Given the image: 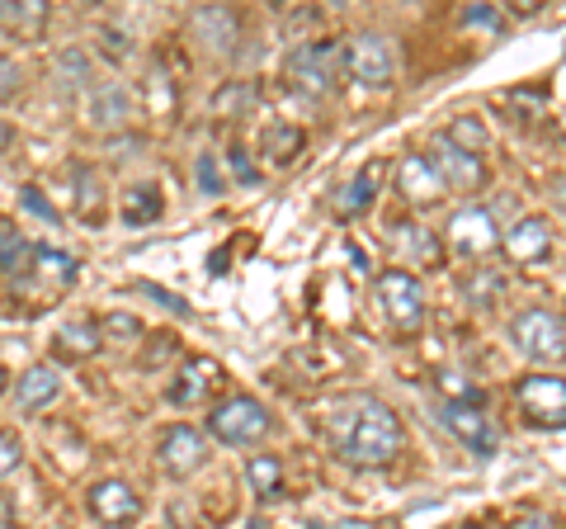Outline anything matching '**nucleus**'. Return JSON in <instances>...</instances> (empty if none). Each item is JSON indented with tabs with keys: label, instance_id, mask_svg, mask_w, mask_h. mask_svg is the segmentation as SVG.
<instances>
[{
	"label": "nucleus",
	"instance_id": "nucleus-22",
	"mask_svg": "<svg viewBox=\"0 0 566 529\" xmlns=\"http://www.w3.org/2000/svg\"><path fill=\"white\" fill-rule=\"evenodd\" d=\"M245 483H251V491L260 501H274L283 491V458H274V454L245 458Z\"/></svg>",
	"mask_w": 566,
	"mask_h": 529
},
{
	"label": "nucleus",
	"instance_id": "nucleus-34",
	"mask_svg": "<svg viewBox=\"0 0 566 529\" xmlns=\"http://www.w3.org/2000/svg\"><path fill=\"white\" fill-rule=\"evenodd\" d=\"M20 464H24V445H20V435L0 431V478H6V473H14Z\"/></svg>",
	"mask_w": 566,
	"mask_h": 529
},
{
	"label": "nucleus",
	"instance_id": "nucleus-5",
	"mask_svg": "<svg viewBox=\"0 0 566 529\" xmlns=\"http://www.w3.org/2000/svg\"><path fill=\"white\" fill-rule=\"evenodd\" d=\"M289 76L297 91L307 95H331L335 91V76H340V48L331 39H312L303 48L289 52Z\"/></svg>",
	"mask_w": 566,
	"mask_h": 529
},
{
	"label": "nucleus",
	"instance_id": "nucleus-1",
	"mask_svg": "<svg viewBox=\"0 0 566 529\" xmlns=\"http://www.w3.org/2000/svg\"><path fill=\"white\" fill-rule=\"evenodd\" d=\"M340 454L349 458L354 468H387L401 454V421H397V412L387 407V402H378V397H364L359 407H354V421H349V435H345Z\"/></svg>",
	"mask_w": 566,
	"mask_h": 529
},
{
	"label": "nucleus",
	"instance_id": "nucleus-10",
	"mask_svg": "<svg viewBox=\"0 0 566 529\" xmlns=\"http://www.w3.org/2000/svg\"><path fill=\"white\" fill-rule=\"evenodd\" d=\"M430 166L439 170V180H444V189H463V194H476L486 185V166H482V156H472L463 147H453L444 133L434 137V156H430Z\"/></svg>",
	"mask_w": 566,
	"mask_h": 529
},
{
	"label": "nucleus",
	"instance_id": "nucleus-12",
	"mask_svg": "<svg viewBox=\"0 0 566 529\" xmlns=\"http://www.w3.org/2000/svg\"><path fill=\"white\" fill-rule=\"evenodd\" d=\"M218 383H222V364L208 360V355H193V360H185V369H180V374H175V383L166 387V397H170V407H199V402H203Z\"/></svg>",
	"mask_w": 566,
	"mask_h": 529
},
{
	"label": "nucleus",
	"instance_id": "nucleus-28",
	"mask_svg": "<svg viewBox=\"0 0 566 529\" xmlns=\"http://www.w3.org/2000/svg\"><path fill=\"white\" fill-rule=\"evenodd\" d=\"M444 137H449L453 147H463V152H472V156H476V152L486 147V123L476 118V114H463V118H453V123H449Z\"/></svg>",
	"mask_w": 566,
	"mask_h": 529
},
{
	"label": "nucleus",
	"instance_id": "nucleus-17",
	"mask_svg": "<svg viewBox=\"0 0 566 529\" xmlns=\"http://www.w3.org/2000/svg\"><path fill=\"white\" fill-rule=\"evenodd\" d=\"M62 393V374L57 364H33L20 374V383H14V402H20V412H43L48 402H57Z\"/></svg>",
	"mask_w": 566,
	"mask_h": 529
},
{
	"label": "nucleus",
	"instance_id": "nucleus-41",
	"mask_svg": "<svg viewBox=\"0 0 566 529\" xmlns=\"http://www.w3.org/2000/svg\"><path fill=\"white\" fill-rule=\"evenodd\" d=\"M463 20H468V24H495V14H491V10H468Z\"/></svg>",
	"mask_w": 566,
	"mask_h": 529
},
{
	"label": "nucleus",
	"instance_id": "nucleus-20",
	"mask_svg": "<svg viewBox=\"0 0 566 529\" xmlns=\"http://www.w3.org/2000/svg\"><path fill=\"white\" fill-rule=\"evenodd\" d=\"M52 345H57L66 360H85V355H95V350H104V341H99V322H95V317H71V322H62V326H57V336H52Z\"/></svg>",
	"mask_w": 566,
	"mask_h": 529
},
{
	"label": "nucleus",
	"instance_id": "nucleus-16",
	"mask_svg": "<svg viewBox=\"0 0 566 529\" xmlns=\"http://www.w3.org/2000/svg\"><path fill=\"white\" fill-rule=\"evenodd\" d=\"M85 114H91V123H95V128H104V133L123 128V123L133 118V95H128V85H118V81L95 85L91 100H85Z\"/></svg>",
	"mask_w": 566,
	"mask_h": 529
},
{
	"label": "nucleus",
	"instance_id": "nucleus-11",
	"mask_svg": "<svg viewBox=\"0 0 566 529\" xmlns=\"http://www.w3.org/2000/svg\"><path fill=\"white\" fill-rule=\"evenodd\" d=\"M501 246H505V256L515 260V264L534 270V264H543L547 256H553V222H547L543 214H528V218H520L501 237Z\"/></svg>",
	"mask_w": 566,
	"mask_h": 529
},
{
	"label": "nucleus",
	"instance_id": "nucleus-40",
	"mask_svg": "<svg viewBox=\"0 0 566 529\" xmlns=\"http://www.w3.org/2000/svg\"><path fill=\"white\" fill-rule=\"evenodd\" d=\"M520 529H557V520H553V516H528Z\"/></svg>",
	"mask_w": 566,
	"mask_h": 529
},
{
	"label": "nucleus",
	"instance_id": "nucleus-21",
	"mask_svg": "<svg viewBox=\"0 0 566 529\" xmlns=\"http://www.w3.org/2000/svg\"><path fill=\"white\" fill-rule=\"evenodd\" d=\"M48 0H0V29L10 33H43Z\"/></svg>",
	"mask_w": 566,
	"mask_h": 529
},
{
	"label": "nucleus",
	"instance_id": "nucleus-32",
	"mask_svg": "<svg viewBox=\"0 0 566 529\" xmlns=\"http://www.w3.org/2000/svg\"><path fill=\"white\" fill-rule=\"evenodd\" d=\"M175 355H180V341H175L170 331H161V336H151V350H142V369H161Z\"/></svg>",
	"mask_w": 566,
	"mask_h": 529
},
{
	"label": "nucleus",
	"instance_id": "nucleus-15",
	"mask_svg": "<svg viewBox=\"0 0 566 529\" xmlns=\"http://www.w3.org/2000/svg\"><path fill=\"white\" fill-rule=\"evenodd\" d=\"M439 416H444V431L463 439L468 449H476V454H491V449H495V435H491V426H486L482 407H468V402H444V407H439Z\"/></svg>",
	"mask_w": 566,
	"mask_h": 529
},
{
	"label": "nucleus",
	"instance_id": "nucleus-6",
	"mask_svg": "<svg viewBox=\"0 0 566 529\" xmlns=\"http://www.w3.org/2000/svg\"><path fill=\"white\" fill-rule=\"evenodd\" d=\"M378 303L387 312V322H392L397 331H420L424 322V293H420V279L411 270H387L378 274Z\"/></svg>",
	"mask_w": 566,
	"mask_h": 529
},
{
	"label": "nucleus",
	"instance_id": "nucleus-18",
	"mask_svg": "<svg viewBox=\"0 0 566 529\" xmlns=\"http://www.w3.org/2000/svg\"><path fill=\"white\" fill-rule=\"evenodd\" d=\"M193 29H199V39L212 48V52H232L237 39H241V20L227 6H199L193 10Z\"/></svg>",
	"mask_w": 566,
	"mask_h": 529
},
{
	"label": "nucleus",
	"instance_id": "nucleus-37",
	"mask_svg": "<svg viewBox=\"0 0 566 529\" xmlns=\"http://www.w3.org/2000/svg\"><path fill=\"white\" fill-rule=\"evenodd\" d=\"M20 199H24L29 214H39V218H48V222H57V208L43 199V189H39V185H24V189H20Z\"/></svg>",
	"mask_w": 566,
	"mask_h": 529
},
{
	"label": "nucleus",
	"instance_id": "nucleus-29",
	"mask_svg": "<svg viewBox=\"0 0 566 529\" xmlns=\"http://www.w3.org/2000/svg\"><path fill=\"white\" fill-rule=\"evenodd\" d=\"M99 341L104 345H137L142 341V322L133 312H109L99 322Z\"/></svg>",
	"mask_w": 566,
	"mask_h": 529
},
{
	"label": "nucleus",
	"instance_id": "nucleus-26",
	"mask_svg": "<svg viewBox=\"0 0 566 529\" xmlns=\"http://www.w3.org/2000/svg\"><path fill=\"white\" fill-rule=\"evenodd\" d=\"M85 85H91V62H85L81 48H66L57 58V91L76 95V91H85Z\"/></svg>",
	"mask_w": 566,
	"mask_h": 529
},
{
	"label": "nucleus",
	"instance_id": "nucleus-42",
	"mask_svg": "<svg viewBox=\"0 0 566 529\" xmlns=\"http://www.w3.org/2000/svg\"><path fill=\"white\" fill-rule=\"evenodd\" d=\"M10 147H14V128H10L6 118H0V152H10Z\"/></svg>",
	"mask_w": 566,
	"mask_h": 529
},
{
	"label": "nucleus",
	"instance_id": "nucleus-19",
	"mask_svg": "<svg viewBox=\"0 0 566 529\" xmlns=\"http://www.w3.org/2000/svg\"><path fill=\"white\" fill-rule=\"evenodd\" d=\"M374 194H378V170L368 166L364 175H354V180H345L340 189H335V199H331V214L340 218V222L359 218V214H368V208H374Z\"/></svg>",
	"mask_w": 566,
	"mask_h": 529
},
{
	"label": "nucleus",
	"instance_id": "nucleus-14",
	"mask_svg": "<svg viewBox=\"0 0 566 529\" xmlns=\"http://www.w3.org/2000/svg\"><path fill=\"white\" fill-rule=\"evenodd\" d=\"M397 189H401L416 208L444 199V180H439V170L430 166V156H401V166H397Z\"/></svg>",
	"mask_w": 566,
	"mask_h": 529
},
{
	"label": "nucleus",
	"instance_id": "nucleus-24",
	"mask_svg": "<svg viewBox=\"0 0 566 529\" xmlns=\"http://www.w3.org/2000/svg\"><path fill=\"white\" fill-rule=\"evenodd\" d=\"M297 152H303V128H293V123H274V128H264V156H270L274 166H289Z\"/></svg>",
	"mask_w": 566,
	"mask_h": 529
},
{
	"label": "nucleus",
	"instance_id": "nucleus-33",
	"mask_svg": "<svg viewBox=\"0 0 566 529\" xmlns=\"http://www.w3.org/2000/svg\"><path fill=\"white\" fill-rule=\"evenodd\" d=\"M193 180H199V189L203 194H222L227 189V180H222V170H218V156H199V162H193Z\"/></svg>",
	"mask_w": 566,
	"mask_h": 529
},
{
	"label": "nucleus",
	"instance_id": "nucleus-23",
	"mask_svg": "<svg viewBox=\"0 0 566 529\" xmlns=\"http://www.w3.org/2000/svg\"><path fill=\"white\" fill-rule=\"evenodd\" d=\"M156 218H161V189H156V185L128 189V199H123V222H128V227H147Z\"/></svg>",
	"mask_w": 566,
	"mask_h": 529
},
{
	"label": "nucleus",
	"instance_id": "nucleus-46",
	"mask_svg": "<svg viewBox=\"0 0 566 529\" xmlns=\"http://www.w3.org/2000/svg\"><path fill=\"white\" fill-rule=\"evenodd\" d=\"M463 529H491V525H463Z\"/></svg>",
	"mask_w": 566,
	"mask_h": 529
},
{
	"label": "nucleus",
	"instance_id": "nucleus-35",
	"mask_svg": "<svg viewBox=\"0 0 566 529\" xmlns=\"http://www.w3.org/2000/svg\"><path fill=\"white\" fill-rule=\"evenodd\" d=\"M20 85H24V72H20V62H14V58H0V104L20 95Z\"/></svg>",
	"mask_w": 566,
	"mask_h": 529
},
{
	"label": "nucleus",
	"instance_id": "nucleus-9",
	"mask_svg": "<svg viewBox=\"0 0 566 529\" xmlns=\"http://www.w3.org/2000/svg\"><path fill=\"white\" fill-rule=\"evenodd\" d=\"M345 66L354 81L364 85H387L397 72V58H392V43L382 39V33H354L345 43Z\"/></svg>",
	"mask_w": 566,
	"mask_h": 529
},
{
	"label": "nucleus",
	"instance_id": "nucleus-7",
	"mask_svg": "<svg viewBox=\"0 0 566 529\" xmlns=\"http://www.w3.org/2000/svg\"><path fill=\"white\" fill-rule=\"evenodd\" d=\"M444 232H449V246L463 260H482V256H491L495 246H501V227H495L491 208H482V204H463L449 218Z\"/></svg>",
	"mask_w": 566,
	"mask_h": 529
},
{
	"label": "nucleus",
	"instance_id": "nucleus-3",
	"mask_svg": "<svg viewBox=\"0 0 566 529\" xmlns=\"http://www.w3.org/2000/svg\"><path fill=\"white\" fill-rule=\"evenodd\" d=\"M510 341H515L528 360L557 364L566 355V322L557 308H524L515 322H510Z\"/></svg>",
	"mask_w": 566,
	"mask_h": 529
},
{
	"label": "nucleus",
	"instance_id": "nucleus-13",
	"mask_svg": "<svg viewBox=\"0 0 566 529\" xmlns=\"http://www.w3.org/2000/svg\"><path fill=\"white\" fill-rule=\"evenodd\" d=\"M208 464V445H203V435L193 431V426H175L166 439H161V468L170 473L175 483H185L193 478Z\"/></svg>",
	"mask_w": 566,
	"mask_h": 529
},
{
	"label": "nucleus",
	"instance_id": "nucleus-31",
	"mask_svg": "<svg viewBox=\"0 0 566 529\" xmlns=\"http://www.w3.org/2000/svg\"><path fill=\"white\" fill-rule=\"evenodd\" d=\"M212 110H218L222 118H237V114H245V110H255V85H251V81L227 85V91L212 100Z\"/></svg>",
	"mask_w": 566,
	"mask_h": 529
},
{
	"label": "nucleus",
	"instance_id": "nucleus-30",
	"mask_svg": "<svg viewBox=\"0 0 566 529\" xmlns=\"http://www.w3.org/2000/svg\"><path fill=\"white\" fill-rule=\"evenodd\" d=\"M33 264H39L48 279H57V284H71V279H76V256L57 251V246H33Z\"/></svg>",
	"mask_w": 566,
	"mask_h": 529
},
{
	"label": "nucleus",
	"instance_id": "nucleus-39",
	"mask_svg": "<svg viewBox=\"0 0 566 529\" xmlns=\"http://www.w3.org/2000/svg\"><path fill=\"white\" fill-rule=\"evenodd\" d=\"M142 293H151V298H161V303H170V312H180V317H189V303H185V298H170L166 289H156V284H137Z\"/></svg>",
	"mask_w": 566,
	"mask_h": 529
},
{
	"label": "nucleus",
	"instance_id": "nucleus-45",
	"mask_svg": "<svg viewBox=\"0 0 566 529\" xmlns=\"http://www.w3.org/2000/svg\"><path fill=\"white\" fill-rule=\"evenodd\" d=\"M6 383H10V378H6V369H0V393H6Z\"/></svg>",
	"mask_w": 566,
	"mask_h": 529
},
{
	"label": "nucleus",
	"instance_id": "nucleus-2",
	"mask_svg": "<svg viewBox=\"0 0 566 529\" xmlns=\"http://www.w3.org/2000/svg\"><path fill=\"white\" fill-rule=\"evenodd\" d=\"M270 431H274L270 407H264V402H255V397H245V393L227 397V402H218V407L208 412V435L222 439V445H232V449L260 445V439L270 435Z\"/></svg>",
	"mask_w": 566,
	"mask_h": 529
},
{
	"label": "nucleus",
	"instance_id": "nucleus-36",
	"mask_svg": "<svg viewBox=\"0 0 566 529\" xmlns=\"http://www.w3.org/2000/svg\"><path fill=\"white\" fill-rule=\"evenodd\" d=\"M151 110L156 114H175V85H166V72H151Z\"/></svg>",
	"mask_w": 566,
	"mask_h": 529
},
{
	"label": "nucleus",
	"instance_id": "nucleus-25",
	"mask_svg": "<svg viewBox=\"0 0 566 529\" xmlns=\"http://www.w3.org/2000/svg\"><path fill=\"white\" fill-rule=\"evenodd\" d=\"M76 214L85 222H99L104 218V185L91 166H76Z\"/></svg>",
	"mask_w": 566,
	"mask_h": 529
},
{
	"label": "nucleus",
	"instance_id": "nucleus-27",
	"mask_svg": "<svg viewBox=\"0 0 566 529\" xmlns=\"http://www.w3.org/2000/svg\"><path fill=\"white\" fill-rule=\"evenodd\" d=\"M29 260H33V246L14 232V227L0 222V270H6V274H24Z\"/></svg>",
	"mask_w": 566,
	"mask_h": 529
},
{
	"label": "nucleus",
	"instance_id": "nucleus-44",
	"mask_svg": "<svg viewBox=\"0 0 566 529\" xmlns=\"http://www.w3.org/2000/svg\"><path fill=\"white\" fill-rule=\"evenodd\" d=\"M340 529H368V525H359V520H345V525H340Z\"/></svg>",
	"mask_w": 566,
	"mask_h": 529
},
{
	"label": "nucleus",
	"instance_id": "nucleus-43",
	"mask_svg": "<svg viewBox=\"0 0 566 529\" xmlns=\"http://www.w3.org/2000/svg\"><path fill=\"white\" fill-rule=\"evenodd\" d=\"M241 529H270V525H264V520H245Z\"/></svg>",
	"mask_w": 566,
	"mask_h": 529
},
{
	"label": "nucleus",
	"instance_id": "nucleus-38",
	"mask_svg": "<svg viewBox=\"0 0 566 529\" xmlns=\"http://www.w3.org/2000/svg\"><path fill=\"white\" fill-rule=\"evenodd\" d=\"M232 170H237V180H241V185H260V170L251 166V156H245L241 147L232 152Z\"/></svg>",
	"mask_w": 566,
	"mask_h": 529
},
{
	"label": "nucleus",
	"instance_id": "nucleus-8",
	"mask_svg": "<svg viewBox=\"0 0 566 529\" xmlns=\"http://www.w3.org/2000/svg\"><path fill=\"white\" fill-rule=\"evenodd\" d=\"M85 510H91V520L104 529H133L142 520V497L133 491V483L104 478L85 491Z\"/></svg>",
	"mask_w": 566,
	"mask_h": 529
},
{
	"label": "nucleus",
	"instance_id": "nucleus-4",
	"mask_svg": "<svg viewBox=\"0 0 566 529\" xmlns=\"http://www.w3.org/2000/svg\"><path fill=\"white\" fill-rule=\"evenodd\" d=\"M515 407L528 426L538 431H562L566 421V387L557 374H528L515 383Z\"/></svg>",
	"mask_w": 566,
	"mask_h": 529
}]
</instances>
